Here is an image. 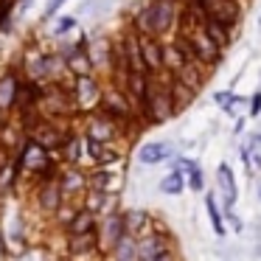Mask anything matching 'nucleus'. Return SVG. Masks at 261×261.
I'll use <instances>...</instances> for the list:
<instances>
[{"mask_svg": "<svg viewBox=\"0 0 261 261\" xmlns=\"http://www.w3.org/2000/svg\"><path fill=\"white\" fill-rule=\"evenodd\" d=\"M17 70L23 73V79L48 82V76H51V51H45V48L37 45V42H29V45L20 51Z\"/></svg>", "mask_w": 261, "mask_h": 261, "instance_id": "nucleus-6", "label": "nucleus"}, {"mask_svg": "<svg viewBox=\"0 0 261 261\" xmlns=\"http://www.w3.org/2000/svg\"><path fill=\"white\" fill-rule=\"evenodd\" d=\"M194 3H202L205 14L208 17H216L227 25H239L242 23V0H194Z\"/></svg>", "mask_w": 261, "mask_h": 261, "instance_id": "nucleus-11", "label": "nucleus"}, {"mask_svg": "<svg viewBox=\"0 0 261 261\" xmlns=\"http://www.w3.org/2000/svg\"><path fill=\"white\" fill-rule=\"evenodd\" d=\"M186 62H191V54H188L186 42L174 34V37H171V42H163V65H166V70L177 73Z\"/></svg>", "mask_w": 261, "mask_h": 261, "instance_id": "nucleus-21", "label": "nucleus"}, {"mask_svg": "<svg viewBox=\"0 0 261 261\" xmlns=\"http://www.w3.org/2000/svg\"><path fill=\"white\" fill-rule=\"evenodd\" d=\"M70 93H73V104L79 115L96 113V110H101L104 82H98L96 73H79L70 79Z\"/></svg>", "mask_w": 261, "mask_h": 261, "instance_id": "nucleus-5", "label": "nucleus"}, {"mask_svg": "<svg viewBox=\"0 0 261 261\" xmlns=\"http://www.w3.org/2000/svg\"><path fill=\"white\" fill-rule=\"evenodd\" d=\"M59 158H62V163H70V166H85V169H87V163L93 166V158H90V152H87V135L85 132H76V129L70 132L65 146H62V152H59Z\"/></svg>", "mask_w": 261, "mask_h": 261, "instance_id": "nucleus-12", "label": "nucleus"}, {"mask_svg": "<svg viewBox=\"0 0 261 261\" xmlns=\"http://www.w3.org/2000/svg\"><path fill=\"white\" fill-rule=\"evenodd\" d=\"M110 258H118V261H138V239L132 233H124L118 239L113 250H110Z\"/></svg>", "mask_w": 261, "mask_h": 261, "instance_id": "nucleus-29", "label": "nucleus"}, {"mask_svg": "<svg viewBox=\"0 0 261 261\" xmlns=\"http://www.w3.org/2000/svg\"><path fill=\"white\" fill-rule=\"evenodd\" d=\"M244 126H247V121H244V118H236V124H233V135H242Z\"/></svg>", "mask_w": 261, "mask_h": 261, "instance_id": "nucleus-35", "label": "nucleus"}, {"mask_svg": "<svg viewBox=\"0 0 261 261\" xmlns=\"http://www.w3.org/2000/svg\"><path fill=\"white\" fill-rule=\"evenodd\" d=\"M216 188H219L222 194V202H225V211H230L233 205H236V174H233L230 163H219L216 166Z\"/></svg>", "mask_w": 261, "mask_h": 261, "instance_id": "nucleus-19", "label": "nucleus"}, {"mask_svg": "<svg viewBox=\"0 0 261 261\" xmlns=\"http://www.w3.org/2000/svg\"><path fill=\"white\" fill-rule=\"evenodd\" d=\"M141 57H143L146 73H160V70H166V65H163V40H160V37L141 34Z\"/></svg>", "mask_w": 261, "mask_h": 261, "instance_id": "nucleus-16", "label": "nucleus"}, {"mask_svg": "<svg viewBox=\"0 0 261 261\" xmlns=\"http://www.w3.org/2000/svg\"><path fill=\"white\" fill-rule=\"evenodd\" d=\"M34 194H37V208H40L42 216H54V214H57V208L65 202L62 186H59V177L37 182V186H34Z\"/></svg>", "mask_w": 261, "mask_h": 261, "instance_id": "nucleus-10", "label": "nucleus"}, {"mask_svg": "<svg viewBox=\"0 0 261 261\" xmlns=\"http://www.w3.org/2000/svg\"><path fill=\"white\" fill-rule=\"evenodd\" d=\"M233 96H236V93H233V87H227V90H216L211 98H214V104H216V107H222V113H225V110L230 107Z\"/></svg>", "mask_w": 261, "mask_h": 261, "instance_id": "nucleus-32", "label": "nucleus"}, {"mask_svg": "<svg viewBox=\"0 0 261 261\" xmlns=\"http://www.w3.org/2000/svg\"><path fill=\"white\" fill-rule=\"evenodd\" d=\"M174 154H177V146L171 141H146L138 146L135 158L141 166H158L163 160H171Z\"/></svg>", "mask_w": 261, "mask_h": 261, "instance_id": "nucleus-14", "label": "nucleus"}, {"mask_svg": "<svg viewBox=\"0 0 261 261\" xmlns=\"http://www.w3.org/2000/svg\"><path fill=\"white\" fill-rule=\"evenodd\" d=\"M247 146H250V152H261V132H255V135H250V141H247Z\"/></svg>", "mask_w": 261, "mask_h": 261, "instance_id": "nucleus-34", "label": "nucleus"}, {"mask_svg": "<svg viewBox=\"0 0 261 261\" xmlns=\"http://www.w3.org/2000/svg\"><path fill=\"white\" fill-rule=\"evenodd\" d=\"M87 186L98 188V191H118L121 174L113 171V166H93V169H87Z\"/></svg>", "mask_w": 261, "mask_h": 261, "instance_id": "nucleus-20", "label": "nucleus"}, {"mask_svg": "<svg viewBox=\"0 0 261 261\" xmlns=\"http://www.w3.org/2000/svg\"><path fill=\"white\" fill-rule=\"evenodd\" d=\"M17 3H20V9H23V12H25V9H29V3H31V0H17Z\"/></svg>", "mask_w": 261, "mask_h": 261, "instance_id": "nucleus-37", "label": "nucleus"}, {"mask_svg": "<svg viewBox=\"0 0 261 261\" xmlns=\"http://www.w3.org/2000/svg\"><path fill=\"white\" fill-rule=\"evenodd\" d=\"M98 247H101V255L110 258V250L118 244V239L126 233V225H124V216L121 211H113V214H104L98 216Z\"/></svg>", "mask_w": 261, "mask_h": 261, "instance_id": "nucleus-8", "label": "nucleus"}, {"mask_svg": "<svg viewBox=\"0 0 261 261\" xmlns=\"http://www.w3.org/2000/svg\"><path fill=\"white\" fill-rule=\"evenodd\" d=\"M87 57H90L96 70H107L110 73V68H113V40L110 37H90Z\"/></svg>", "mask_w": 261, "mask_h": 261, "instance_id": "nucleus-18", "label": "nucleus"}, {"mask_svg": "<svg viewBox=\"0 0 261 261\" xmlns=\"http://www.w3.org/2000/svg\"><path fill=\"white\" fill-rule=\"evenodd\" d=\"M20 85H23V73H20L17 68L6 70V73H0V113L14 115V110H17Z\"/></svg>", "mask_w": 261, "mask_h": 261, "instance_id": "nucleus-13", "label": "nucleus"}, {"mask_svg": "<svg viewBox=\"0 0 261 261\" xmlns=\"http://www.w3.org/2000/svg\"><path fill=\"white\" fill-rule=\"evenodd\" d=\"M51 23H54L51 25V37H54V40H62V37H68L70 31H76V17H59V14H57Z\"/></svg>", "mask_w": 261, "mask_h": 261, "instance_id": "nucleus-30", "label": "nucleus"}, {"mask_svg": "<svg viewBox=\"0 0 261 261\" xmlns=\"http://www.w3.org/2000/svg\"><path fill=\"white\" fill-rule=\"evenodd\" d=\"M65 3H68V0H45V9H42V23H51Z\"/></svg>", "mask_w": 261, "mask_h": 261, "instance_id": "nucleus-31", "label": "nucleus"}, {"mask_svg": "<svg viewBox=\"0 0 261 261\" xmlns=\"http://www.w3.org/2000/svg\"><path fill=\"white\" fill-rule=\"evenodd\" d=\"M59 186H62V194L65 199H76L82 202L87 194V169L85 166H70V163H62L59 169Z\"/></svg>", "mask_w": 261, "mask_h": 261, "instance_id": "nucleus-9", "label": "nucleus"}, {"mask_svg": "<svg viewBox=\"0 0 261 261\" xmlns=\"http://www.w3.org/2000/svg\"><path fill=\"white\" fill-rule=\"evenodd\" d=\"M208 73H211V70L205 68V65H199L197 59H191V62H186L180 70H177V73H174V79H180L182 85H188L191 90L202 93L205 82H208Z\"/></svg>", "mask_w": 261, "mask_h": 261, "instance_id": "nucleus-23", "label": "nucleus"}, {"mask_svg": "<svg viewBox=\"0 0 261 261\" xmlns=\"http://www.w3.org/2000/svg\"><path fill=\"white\" fill-rule=\"evenodd\" d=\"M250 118H258L261 115V90H255L253 96H250V107H247Z\"/></svg>", "mask_w": 261, "mask_h": 261, "instance_id": "nucleus-33", "label": "nucleus"}, {"mask_svg": "<svg viewBox=\"0 0 261 261\" xmlns=\"http://www.w3.org/2000/svg\"><path fill=\"white\" fill-rule=\"evenodd\" d=\"M82 205H85V208H90L96 216H104V214H113V211H121V208H118V191H98V188H87Z\"/></svg>", "mask_w": 261, "mask_h": 261, "instance_id": "nucleus-17", "label": "nucleus"}, {"mask_svg": "<svg viewBox=\"0 0 261 261\" xmlns=\"http://www.w3.org/2000/svg\"><path fill=\"white\" fill-rule=\"evenodd\" d=\"M197 96H199V93H197V90H191L188 85H182L180 79H171V101H174L177 115H180L186 107H191Z\"/></svg>", "mask_w": 261, "mask_h": 261, "instance_id": "nucleus-28", "label": "nucleus"}, {"mask_svg": "<svg viewBox=\"0 0 261 261\" xmlns=\"http://www.w3.org/2000/svg\"><path fill=\"white\" fill-rule=\"evenodd\" d=\"M171 79H174L171 70L149 73V90H146V98L141 104V115L146 118V124L160 126L177 115L174 101H171Z\"/></svg>", "mask_w": 261, "mask_h": 261, "instance_id": "nucleus-2", "label": "nucleus"}, {"mask_svg": "<svg viewBox=\"0 0 261 261\" xmlns=\"http://www.w3.org/2000/svg\"><path fill=\"white\" fill-rule=\"evenodd\" d=\"M121 216H124L126 233H132L135 239L143 236V233H152V227H154V216L143 208H126V211H121Z\"/></svg>", "mask_w": 261, "mask_h": 261, "instance_id": "nucleus-22", "label": "nucleus"}, {"mask_svg": "<svg viewBox=\"0 0 261 261\" xmlns=\"http://www.w3.org/2000/svg\"><path fill=\"white\" fill-rule=\"evenodd\" d=\"M177 255L174 250V236L163 230H152V233H143L138 236V261H163Z\"/></svg>", "mask_w": 261, "mask_h": 261, "instance_id": "nucleus-7", "label": "nucleus"}, {"mask_svg": "<svg viewBox=\"0 0 261 261\" xmlns=\"http://www.w3.org/2000/svg\"><path fill=\"white\" fill-rule=\"evenodd\" d=\"M255 169L261 171V152H255Z\"/></svg>", "mask_w": 261, "mask_h": 261, "instance_id": "nucleus-36", "label": "nucleus"}, {"mask_svg": "<svg viewBox=\"0 0 261 261\" xmlns=\"http://www.w3.org/2000/svg\"><path fill=\"white\" fill-rule=\"evenodd\" d=\"M82 124H85L82 132H85L90 141H98V143H121L126 138L124 124H121L118 118H113L110 113H104V110L82 115Z\"/></svg>", "mask_w": 261, "mask_h": 261, "instance_id": "nucleus-4", "label": "nucleus"}, {"mask_svg": "<svg viewBox=\"0 0 261 261\" xmlns=\"http://www.w3.org/2000/svg\"><path fill=\"white\" fill-rule=\"evenodd\" d=\"M186 186H188V177L182 169H171L169 174L158 182L160 194H166V197H180V194L186 191Z\"/></svg>", "mask_w": 261, "mask_h": 261, "instance_id": "nucleus-26", "label": "nucleus"}, {"mask_svg": "<svg viewBox=\"0 0 261 261\" xmlns=\"http://www.w3.org/2000/svg\"><path fill=\"white\" fill-rule=\"evenodd\" d=\"M12 158H14V166H17L20 177H29V180L34 182V177L40 174L45 166H51L54 160H59V154H54L48 146H42L40 141H34V138L29 135V138H25V141L12 152Z\"/></svg>", "mask_w": 261, "mask_h": 261, "instance_id": "nucleus-3", "label": "nucleus"}, {"mask_svg": "<svg viewBox=\"0 0 261 261\" xmlns=\"http://www.w3.org/2000/svg\"><path fill=\"white\" fill-rule=\"evenodd\" d=\"M202 29L208 31V37L216 42V45H222L227 51V48L233 45V29L236 25H227V23H222V20H216V17H208L205 14V20H202Z\"/></svg>", "mask_w": 261, "mask_h": 261, "instance_id": "nucleus-25", "label": "nucleus"}, {"mask_svg": "<svg viewBox=\"0 0 261 261\" xmlns=\"http://www.w3.org/2000/svg\"><path fill=\"white\" fill-rule=\"evenodd\" d=\"M205 211H208V222H211V227H214V233H216L219 239H225V236H227L225 211L216 205V197H214V194H205Z\"/></svg>", "mask_w": 261, "mask_h": 261, "instance_id": "nucleus-27", "label": "nucleus"}, {"mask_svg": "<svg viewBox=\"0 0 261 261\" xmlns=\"http://www.w3.org/2000/svg\"><path fill=\"white\" fill-rule=\"evenodd\" d=\"M258 199H261V182H258Z\"/></svg>", "mask_w": 261, "mask_h": 261, "instance_id": "nucleus-38", "label": "nucleus"}, {"mask_svg": "<svg viewBox=\"0 0 261 261\" xmlns=\"http://www.w3.org/2000/svg\"><path fill=\"white\" fill-rule=\"evenodd\" d=\"M96 230H98V216L82 205L76 211V216L68 222V227H65V236H82V233H96Z\"/></svg>", "mask_w": 261, "mask_h": 261, "instance_id": "nucleus-24", "label": "nucleus"}, {"mask_svg": "<svg viewBox=\"0 0 261 261\" xmlns=\"http://www.w3.org/2000/svg\"><path fill=\"white\" fill-rule=\"evenodd\" d=\"M258 29H261V14H258Z\"/></svg>", "mask_w": 261, "mask_h": 261, "instance_id": "nucleus-39", "label": "nucleus"}, {"mask_svg": "<svg viewBox=\"0 0 261 261\" xmlns=\"http://www.w3.org/2000/svg\"><path fill=\"white\" fill-rule=\"evenodd\" d=\"M180 0H149L132 14L129 25L138 34H152V37H166L169 31H177L180 23Z\"/></svg>", "mask_w": 261, "mask_h": 261, "instance_id": "nucleus-1", "label": "nucleus"}, {"mask_svg": "<svg viewBox=\"0 0 261 261\" xmlns=\"http://www.w3.org/2000/svg\"><path fill=\"white\" fill-rule=\"evenodd\" d=\"M65 242H68V247H65V255H70V258H101V247H98V233H82V236H68Z\"/></svg>", "mask_w": 261, "mask_h": 261, "instance_id": "nucleus-15", "label": "nucleus"}]
</instances>
